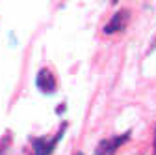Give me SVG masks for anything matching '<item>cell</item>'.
I'll list each match as a JSON object with an SVG mask.
<instances>
[{
	"label": "cell",
	"mask_w": 156,
	"mask_h": 155,
	"mask_svg": "<svg viewBox=\"0 0 156 155\" xmlns=\"http://www.w3.org/2000/svg\"><path fill=\"white\" fill-rule=\"evenodd\" d=\"M130 137V133H125L123 137H113V138H106L99 144V148H97L95 155H113L117 151V148H119L126 138Z\"/></svg>",
	"instance_id": "3957f363"
},
{
	"label": "cell",
	"mask_w": 156,
	"mask_h": 155,
	"mask_svg": "<svg viewBox=\"0 0 156 155\" xmlns=\"http://www.w3.org/2000/svg\"><path fill=\"white\" fill-rule=\"evenodd\" d=\"M35 84H37L39 90L45 92V93H54L56 92V79H54V75L48 69H41L37 73Z\"/></svg>",
	"instance_id": "277c9868"
},
{
	"label": "cell",
	"mask_w": 156,
	"mask_h": 155,
	"mask_svg": "<svg viewBox=\"0 0 156 155\" xmlns=\"http://www.w3.org/2000/svg\"><path fill=\"white\" fill-rule=\"evenodd\" d=\"M128 19H130V11L128 9H121L113 13V17L110 19V23L104 26V34H115V32H123L128 25Z\"/></svg>",
	"instance_id": "7a4b0ae2"
},
{
	"label": "cell",
	"mask_w": 156,
	"mask_h": 155,
	"mask_svg": "<svg viewBox=\"0 0 156 155\" xmlns=\"http://www.w3.org/2000/svg\"><path fill=\"white\" fill-rule=\"evenodd\" d=\"M154 155H156V129H154Z\"/></svg>",
	"instance_id": "5b68a950"
},
{
	"label": "cell",
	"mask_w": 156,
	"mask_h": 155,
	"mask_svg": "<svg viewBox=\"0 0 156 155\" xmlns=\"http://www.w3.org/2000/svg\"><path fill=\"white\" fill-rule=\"evenodd\" d=\"M65 127H67V123H63V125H62V129L58 131L52 138H45V137L32 138V144H34V151H35V155H50V153L54 151V148H56L58 140H60V138L63 137Z\"/></svg>",
	"instance_id": "6da1fadb"
},
{
	"label": "cell",
	"mask_w": 156,
	"mask_h": 155,
	"mask_svg": "<svg viewBox=\"0 0 156 155\" xmlns=\"http://www.w3.org/2000/svg\"><path fill=\"white\" fill-rule=\"evenodd\" d=\"M74 155H84V153H74Z\"/></svg>",
	"instance_id": "8992f818"
}]
</instances>
